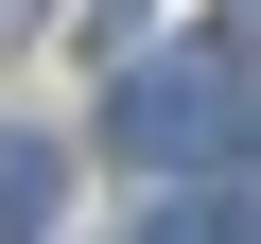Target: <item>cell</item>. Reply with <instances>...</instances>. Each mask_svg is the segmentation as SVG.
Instances as JSON below:
<instances>
[{
    "label": "cell",
    "instance_id": "1",
    "mask_svg": "<svg viewBox=\"0 0 261 244\" xmlns=\"http://www.w3.org/2000/svg\"><path fill=\"white\" fill-rule=\"evenodd\" d=\"M105 140L209 192V157H244V87H226V53H140V70H122V105H105Z\"/></svg>",
    "mask_w": 261,
    "mask_h": 244
},
{
    "label": "cell",
    "instance_id": "2",
    "mask_svg": "<svg viewBox=\"0 0 261 244\" xmlns=\"http://www.w3.org/2000/svg\"><path fill=\"white\" fill-rule=\"evenodd\" d=\"M53 209H70V140L0 122V244H53Z\"/></svg>",
    "mask_w": 261,
    "mask_h": 244
},
{
    "label": "cell",
    "instance_id": "3",
    "mask_svg": "<svg viewBox=\"0 0 261 244\" xmlns=\"http://www.w3.org/2000/svg\"><path fill=\"white\" fill-rule=\"evenodd\" d=\"M122 244H261V227H244L226 192H157V209H140V227H122Z\"/></svg>",
    "mask_w": 261,
    "mask_h": 244
},
{
    "label": "cell",
    "instance_id": "4",
    "mask_svg": "<svg viewBox=\"0 0 261 244\" xmlns=\"http://www.w3.org/2000/svg\"><path fill=\"white\" fill-rule=\"evenodd\" d=\"M35 18H53V0H0V53H18V35H35Z\"/></svg>",
    "mask_w": 261,
    "mask_h": 244
}]
</instances>
